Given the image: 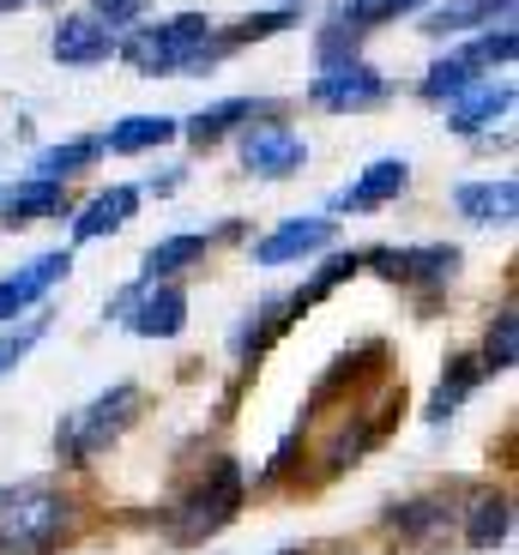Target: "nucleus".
Masks as SVG:
<instances>
[{
    "label": "nucleus",
    "mask_w": 519,
    "mask_h": 555,
    "mask_svg": "<svg viewBox=\"0 0 519 555\" xmlns=\"http://www.w3.org/2000/svg\"><path fill=\"white\" fill-rule=\"evenodd\" d=\"M73 538V501L55 483H13L0 489V550L7 555H49Z\"/></svg>",
    "instance_id": "obj_1"
},
{
    "label": "nucleus",
    "mask_w": 519,
    "mask_h": 555,
    "mask_svg": "<svg viewBox=\"0 0 519 555\" xmlns=\"http://www.w3.org/2000/svg\"><path fill=\"white\" fill-rule=\"evenodd\" d=\"M206 42H211L206 13H176L164 25H133L127 42H115V55L133 73H199V67H211Z\"/></svg>",
    "instance_id": "obj_2"
},
{
    "label": "nucleus",
    "mask_w": 519,
    "mask_h": 555,
    "mask_svg": "<svg viewBox=\"0 0 519 555\" xmlns=\"http://www.w3.org/2000/svg\"><path fill=\"white\" fill-rule=\"evenodd\" d=\"M242 507V465L236 459H211V472L199 483H187V495L169 514V538L176 543H199L211 531H224Z\"/></svg>",
    "instance_id": "obj_3"
},
{
    "label": "nucleus",
    "mask_w": 519,
    "mask_h": 555,
    "mask_svg": "<svg viewBox=\"0 0 519 555\" xmlns=\"http://www.w3.org/2000/svg\"><path fill=\"white\" fill-rule=\"evenodd\" d=\"M140 404H145V392L133 387V380H121V387H109L103 399H91L85 411H73L67 423H61V435H55V447H61V459H91V453H103V447L115 441V435L140 416Z\"/></svg>",
    "instance_id": "obj_4"
},
{
    "label": "nucleus",
    "mask_w": 519,
    "mask_h": 555,
    "mask_svg": "<svg viewBox=\"0 0 519 555\" xmlns=\"http://www.w3.org/2000/svg\"><path fill=\"white\" fill-rule=\"evenodd\" d=\"M363 266L380 272L387 284H399V291H441L447 278H459L465 254L453 242H423V248H375L363 254Z\"/></svg>",
    "instance_id": "obj_5"
},
{
    "label": "nucleus",
    "mask_w": 519,
    "mask_h": 555,
    "mask_svg": "<svg viewBox=\"0 0 519 555\" xmlns=\"http://www.w3.org/2000/svg\"><path fill=\"white\" fill-rule=\"evenodd\" d=\"M242 145V169L248 176H260V181H284V176H296V169L309 164V145H302V133H296L290 121H278V115H254L248 121V133L236 139Z\"/></svg>",
    "instance_id": "obj_6"
},
{
    "label": "nucleus",
    "mask_w": 519,
    "mask_h": 555,
    "mask_svg": "<svg viewBox=\"0 0 519 555\" xmlns=\"http://www.w3.org/2000/svg\"><path fill=\"white\" fill-rule=\"evenodd\" d=\"M309 103L326 115H368L387 103V79H380L368 61H351V67H326L321 79L309 85Z\"/></svg>",
    "instance_id": "obj_7"
},
{
    "label": "nucleus",
    "mask_w": 519,
    "mask_h": 555,
    "mask_svg": "<svg viewBox=\"0 0 519 555\" xmlns=\"http://www.w3.org/2000/svg\"><path fill=\"white\" fill-rule=\"evenodd\" d=\"M127 333L133 338H176L187 326V296L169 284V278H157V284H140L133 291V302H127Z\"/></svg>",
    "instance_id": "obj_8"
},
{
    "label": "nucleus",
    "mask_w": 519,
    "mask_h": 555,
    "mask_svg": "<svg viewBox=\"0 0 519 555\" xmlns=\"http://www.w3.org/2000/svg\"><path fill=\"white\" fill-rule=\"evenodd\" d=\"M387 526L411 543V550H441V543L459 531V514L447 507V495H417V501H393L387 507Z\"/></svg>",
    "instance_id": "obj_9"
},
{
    "label": "nucleus",
    "mask_w": 519,
    "mask_h": 555,
    "mask_svg": "<svg viewBox=\"0 0 519 555\" xmlns=\"http://www.w3.org/2000/svg\"><path fill=\"white\" fill-rule=\"evenodd\" d=\"M338 242V223L333 218H284L272 236L254 242V266H290V260H309V254H326Z\"/></svg>",
    "instance_id": "obj_10"
},
{
    "label": "nucleus",
    "mask_w": 519,
    "mask_h": 555,
    "mask_svg": "<svg viewBox=\"0 0 519 555\" xmlns=\"http://www.w3.org/2000/svg\"><path fill=\"white\" fill-rule=\"evenodd\" d=\"M67 272H73V254L61 248V254H37V260L18 266L13 278H0V326H7V320H18L25 308H37Z\"/></svg>",
    "instance_id": "obj_11"
},
{
    "label": "nucleus",
    "mask_w": 519,
    "mask_h": 555,
    "mask_svg": "<svg viewBox=\"0 0 519 555\" xmlns=\"http://www.w3.org/2000/svg\"><path fill=\"white\" fill-rule=\"evenodd\" d=\"M67 211H73V194L55 176H30L18 188H0V223L7 230H25L37 218H67Z\"/></svg>",
    "instance_id": "obj_12"
},
{
    "label": "nucleus",
    "mask_w": 519,
    "mask_h": 555,
    "mask_svg": "<svg viewBox=\"0 0 519 555\" xmlns=\"http://www.w3.org/2000/svg\"><path fill=\"white\" fill-rule=\"evenodd\" d=\"M411 188V164L405 157H380V164H368L363 176L345 188V194H333V211H375L387 206V199H399Z\"/></svg>",
    "instance_id": "obj_13"
},
{
    "label": "nucleus",
    "mask_w": 519,
    "mask_h": 555,
    "mask_svg": "<svg viewBox=\"0 0 519 555\" xmlns=\"http://www.w3.org/2000/svg\"><path fill=\"white\" fill-rule=\"evenodd\" d=\"M109 55H115V30L103 25L98 13L61 18V30H55V61L61 67H98V61H109Z\"/></svg>",
    "instance_id": "obj_14"
},
{
    "label": "nucleus",
    "mask_w": 519,
    "mask_h": 555,
    "mask_svg": "<svg viewBox=\"0 0 519 555\" xmlns=\"http://www.w3.org/2000/svg\"><path fill=\"white\" fill-rule=\"evenodd\" d=\"M507 531H514V501L502 489H478V495L465 501V519H459V538L471 550H502Z\"/></svg>",
    "instance_id": "obj_15"
},
{
    "label": "nucleus",
    "mask_w": 519,
    "mask_h": 555,
    "mask_svg": "<svg viewBox=\"0 0 519 555\" xmlns=\"http://www.w3.org/2000/svg\"><path fill=\"white\" fill-rule=\"evenodd\" d=\"M133 211H140V188H103L91 206L73 218V242H103V236H115L121 223H133Z\"/></svg>",
    "instance_id": "obj_16"
},
{
    "label": "nucleus",
    "mask_w": 519,
    "mask_h": 555,
    "mask_svg": "<svg viewBox=\"0 0 519 555\" xmlns=\"http://www.w3.org/2000/svg\"><path fill=\"white\" fill-rule=\"evenodd\" d=\"M507 109H514V85H465L459 98L447 103V121H453V133H483Z\"/></svg>",
    "instance_id": "obj_17"
},
{
    "label": "nucleus",
    "mask_w": 519,
    "mask_h": 555,
    "mask_svg": "<svg viewBox=\"0 0 519 555\" xmlns=\"http://www.w3.org/2000/svg\"><path fill=\"white\" fill-rule=\"evenodd\" d=\"M254 115H260V103H254V98H230V103H211V109L187 115L182 133H187V145H194V152H211V145H224L236 127H248Z\"/></svg>",
    "instance_id": "obj_18"
},
{
    "label": "nucleus",
    "mask_w": 519,
    "mask_h": 555,
    "mask_svg": "<svg viewBox=\"0 0 519 555\" xmlns=\"http://www.w3.org/2000/svg\"><path fill=\"white\" fill-rule=\"evenodd\" d=\"M176 133H182V121H176V115H127V121H115L109 133H103V152L145 157V152H157V145H169Z\"/></svg>",
    "instance_id": "obj_19"
},
{
    "label": "nucleus",
    "mask_w": 519,
    "mask_h": 555,
    "mask_svg": "<svg viewBox=\"0 0 519 555\" xmlns=\"http://www.w3.org/2000/svg\"><path fill=\"white\" fill-rule=\"evenodd\" d=\"M453 206H459L471 223H514L519 188L514 181H465L459 194H453Z\"/></svg>",
    "instance_id": "obj_20"
},
{
    "label": "nucleus",
    "mask_w": 519,
    "mask_h": 555,
    "mask_svg": "<svg viewBox=\"0 0 519 555\" xmlns=\"http://www.w3.org/2000/svg\"><path fill=\"white\" fill-rule=\"evenodd\" d=\"M296 25V7H284V13H242L236 25H224V30H211V61L218 55H230V49H248V42H267V37H278V30H290Z\"/></svg>",
    "instance_id": "obj_21"
},
{
    "label": "nucleus",
    "mask_w": 519,
    "mask_h": 555,
    "mask_svg": "<svg viewBox=\"0 0 519 555\" xmlns=\"http://www.w3.org/2000/svg\"><path fill=\"white\" fill-rule=\"evenodd\" d=\"M507 13H514V0H453V7H429V13H417V25L429 30V37H453V30H465V25L507 18Z\"/></svg>",
    "instance_id": "obj_22"
},
{
    "label": "nucleus",
    "mask_w": 519,
    "mask_h": 555,
    "mask_svg": "<svg viewBox=\"0 0 519 555\" xmlns=\"http://www.w3.org/2000/svg\"><path fill=\"white\" fill-rule=\"evenodd\" d=\"M478 380H483V362L478 357H447V375H441V387H436V399H429V423H447L453 411H459L471 392H478Z\"/></svg>",
    "instance_id": "obj_23"
},
{
    "label": "nucleus",
    "mask_w": 519,
    "mask_h": 555,
    "mask_svg": "<svg viewBox=\"0 0 519 555\" xmlns=\"http://www.w3.org/2000/svg\"><path fill=\"white\" fill-rule=\"evenodd\" d=\"M356 272H363V254H333V260H321V272H314L309 278V284H302V291H296L290 296V302H284V308H290V320L296 314H302V308H314V302H326V296H333L338 291V284H351V278Z\"/></svg>",
    "instance_id": "obj_24"
},
{
    "label": "nucleus",
    "mask_w": 519,
    "mask_h": 555,
    "mask_svg": "<svg viewBox=\"0 0 519 555\" xmlns=\"http://www.w3.org/2000/svg\"><path fill=\"white\" fill-rule=\"evenodd\" d=\"M465 85H478V67H471V61H465L459 49H453V55H441L436 67L423 73V103H436V109H447V103L459 98Z\"/></svg>",
    "instance_id": "obj_25"
},
{
    "label": "nucleus",
    "mask_w": 519,
    "mask_h": 555,
    "mask_svg": "<svg viewBox=\"0 0 519 555\" xmlns=\"http://www.w3.org/2000/svg\"><path fill=\"white\" fill-rule=\"evenodd\" d=\"M206 248H211V236H169V242H157V248L145 254V284L187 272L194 260H206Z\"/></svg>",
    "instance_id": "obj_26"
},
{
    "label": "nucleus",
    "mask_w": 519,
    "mask_h": 555,
    "mask_svg": "<svg viewBox=\"0 0 519 555\" xmlns=\"http://www.w3.org/2000/svg\"><path fill=\"white\" fill-rule=\"evenodd\" d=\"M514 357H519V314H514V302H502V314L490 320V333H483V375H507L514 369Z\"/></svg>",
    "instance_id": "obj_27"
},
{
    "label": "nucleus",
    "mask_w": 519,
    "mask_h": 555,
    "mask_svg": "<svg viewBox=\"0 0 519 555\" xmlns=\"http://www.w3.org/2000/svg\"><path fill=\"white\" fill-rule=\"evenodd\" d=\"M98 157H103V133H85V139H67V145H49L42 164H37V176L67 181V176H79V169H91Z\"/></svg>",
    "instance_id": "obj_28"
},
{
    "label": "nucleus",
    "mask_w": 519,
    "mask_h": 555,
    "mask_svg": "<svg viewBox=\"0 0 519 555\" xmlns=\"http://www.w3.org/2000/svg\"><path fill=\"white\" fill-rule=\"evenodd\" d=\"M363 37H368V30H356L351 18H333V25H321V37H314L321 73H326V67H351V61H363Z\"/></svg>",
    "instance_id": "obj_29"
},
{
    "label": "nucleus",
    "mask_w": 519,
    "mask_h": 555,
    "mask_svg": "<svg viewBox=\"0 0 519 555\" xmlns=\"http://www.w3.org/2000/svg\"><path fill=\"white\" fill-rule=\"evenodd\" d=\"M423 13V0H345L338 18H351L356 30H375V25H393V18Z\"/></svg>",
    "instance_id": "obj_30"
},
{
    "label": "nucleus",
    "mask_w": 519,
    "mask_h": 555,
    "mask_svg": "<svg viewBox=\"0 0 519 555\" xmlns=\"http://www.w3.org/2000/svg\"><path fill=\"white\" fill-rule=\"evenodd\" d=\"M514 49H519V37H514V25H507V18H502V25H495V30H483V37H471V42H465V49H459V55L465 61H471V67H495V61H502V67H507V61H514Z\"/></svg>",
    "instance_id": "obj_31"
},
{
    "label": "nucleus",
    "mask_w": 519,
    "mask_h": 555,
    "mask_svg": "<svg viewBox=\"0 0 519 555\" xmlns=\"http://www.w3.org/2000/svg\"><path fill=\"white\" fill-rule=\"evenodd\" d=\"M42 333H49V320H42V314H37V320H13V326L0 333V380L13 375V369L30 357V350H37Z\"/></svg>",
    "instance_id": "obj_32"
},
{
    "label": "nucleus",
    "mask_w": 519,
    "mask_h": 555,
    "mask_svg": "<svg viewBox=\"0 0 519 555\" xmlns=\"http://www.w3.org/2000/svg\"><path fill=\"white\" fill-rule=\"evenodd\" d=\"M140 7H145V0H91V13H98L109 30L133 25V18H140Z\"/></svg>",
    "instance_id": "obj_33"
},
{
    "label": "nucleus",
    "mask_w": 519,
    "mask_h": 555,
    "mask_svg": "<svg viewBox=\"0 0 519 555\" xmlns=\"http://www.w3.org/2000/svg\"><path fill=\"white\" fill-rule=\"evenodd\" d=\"M13 7H25V0H0V13H13Z\"/></svg>",
    "instance_id": "obj_34"
},
{
    "label": "nucleus",
    "mask_w": 519,
    "mask_h": 555,
    "mask_svg": "<svg viewBox=\"0 0 519 555\" xmlns=\"http://www.w3.org/2000/svg\"><path fill=\"white\" fill-rule=\"evenodd\" d=\"M278 555H309V550H302V543H290V550H278Z\"/></svg>",
    "instance_id": "obj_35"
}]
</instances>
